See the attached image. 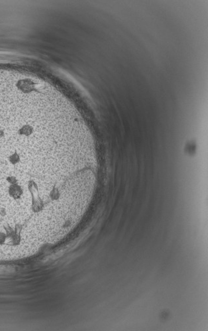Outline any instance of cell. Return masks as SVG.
Listing matches in <instances>:
<instances>
[{"mask_svg": "<svg viewBox=\"0 0 208 331\" xmlns=\"http://www.w3.org/2000/svg\"><path fill=\"white\" fill-rule=\"evenodd\" d=\"M8 160H9L11 164L13 165H15L17 164V163H19L20 162V160H21V158H20V156L19 153H17V151L15 150L14 153L11 154L9 157V158H8Z\"/></svg>", "mask_w": 208, "mask_h": 331, "instance_id": "cell-1", "label": "cell"}]
</instances>
